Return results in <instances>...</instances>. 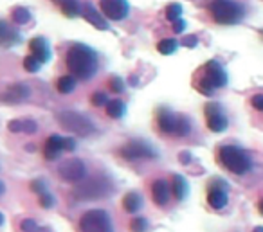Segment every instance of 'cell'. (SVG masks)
Instances as JSON below:
<instances>
[{
    "instance_id": "cell-1",
    "label": "cell",
    "mask_w": 263,
    "mask_h": 232,
    "mask_svg": "<svg viewBox=\"0 0 263 232\" xmlns=\"http://www.w3.org/2000/svg\"><path fill=\"white\" fill-rule=\"evenodd\" d=\"M67 69L74 74V77L89 81L97 72V54L96 51L85 43H74L69 47L65 56Z\"/></svg>"
},
{
    "instance_id": "cell-2",
    "label": "cell",
    "mask_w": 263,
    "mask_h": 232,
    "mask_svg": "<svg viewBox=\"0 0 263 232\" xmlns=\"http://www.w3.org/2000/svg\"><path fill=\"white\" fill-rule=\"evenodd\" d=\"M155 121L159 131H162L164 135H169V137H188L191 133V121L186 115L171 112L166 107L157 110Z\"/></svg>"
},
{
    "instance_id": "cell-3",
    "label": "cell",
    "mask_w": 263,
    "mask_h": 232,
    "mask_svg": "<svg viewBox=\"0 0 263 232\" xmlns=\"http://www.w3.org/2000/svg\"><path fill=\"white\" fill-rule=\"evenodd\" d=\"M227 85V72L225 69L218 63L216 60H209L202 69V74L195 81V87L200 94L207 95H215L216 89H224Z\"/></svg>"
},
{
    "instance_id": "cell-4",
    "label": "cell",
    "mask_w": 263,
    "mask_h": 232,
    "mask_svg": "<svg viewBox=\"0 0 263 232\" xmlns=\"http://www.w3.org/2000/svg\"><path fill=\"white\" fill-rule=\"evenodd\" d=\"M218 161L227 167L229 171L234 175H245L251 171L252 159L245 149L238 148V146H231V144H224L218 149Z\"/></svg>"
},
{
    "instance_id": "cell-5",
    "label": "cell",
    "mask_w": 263,
    "mask_h": 232,
    "mask_svg": "<svg viewBox=\"0 0 263 232\" xmlns=\"http://www.w3.org/2000/svg\"><path fill=\"white\" fill-rule=\"evenodd\" d=\"M213 20L220 25H236L245 17V7L234 0H215L209 6Z\"/></svg>"
},
{
    "instance_id": "cell-6",
    "label": "cell",
    "mask_w": 263,
    "mask_h": 232,
    "mask_svg": "<svg viewBox=\"0 0 263 232\" xmlns=\"http://www.w3.org/2000/svg\"><path fill=\"white\" fill-rule=\"evenodd\" d=\"M112 191H114V182L105 175H97L85 180L78 189H74V196L78 200H99L110 196Z\"/></svg>"
},
{
    "instance_id": "cell-7",
    "label": "cell",
    "mask_w": 263,
    "mask_h": 232,
    "mask_svg": "<svg viewBox=\"0 0 263 232\" xmlns=\"http://www.w3.org/2000/svg\"><path fill=\"white\" fill-rule=\"evenodd\" d=\"M56 121L60 123V126L65 131H71L78 137H90L96 133V126L94 123L85 117L78 112H71V110H65V112H60L56 115Z\"/></svg>"
},
{
    "instance_id": "cell-8",
    "label": "cell",
    "mask_w": 263,
    "mask_h": 232,
    "mask_svg": "<svg viewBox=\"0 0 263 232\" xmlns=\"http://www.w3.org/2000/svg\"><path fill=\"white\" fill-rule=\"evenodd\" d=\"M81 232H114L112 220L107 211L103 209H90L79 220Z\"/></svg>"
},
{
    "instance_id": "cell-9",
    "label": "cell",
    "mask_w": 263,
    "mask_h": 232,
    "mask_svg": "<svg viewBox=\"0 0 263 232\" xmlns=\"http://www.w3.org/2000/svg\"><path fill=\"white\" fill-rule=\"evenodd\" d=\"M119 155L125 159V161H139V159H146V161H151V159H157L159 153L157 149L148 144L146 141H141V139H133L130 143H126L123 148L119 149Z\"/></svg>"
},
{
    "instance_id": "cell-10",
    "label": "cell",
    "mask_w": 263,
    "mask_h": 232,
    "mask_svg": "<svg viewBox=\"0 0 263 232\" xmlns=\"http://www.w3.org/2000/svg\"><path fill=\"white\" fill-rule=\"evenodd\" d=\"M58 173H60V177L65 182L76 184V182L85 180V177H87V166L79 159H69V161L61 162L60 167H58Z\"/></svg>"
},
{
    "instance_id": "cell-11",
    "label": "cell",
    "mask_w": 263,
    "mask_h": 232,
    "mask_svg": "<svg viewBox=\"0 0 263 232\" xmlns=\"http://www.w3.org/2000/svg\"><path fill=\"white\" fill-rule=\"evenodd\" d=\"M204 112H206V117H207V128H209L211 131L222 133V131L227 130L229 121L227 117H225V113L222 112L218 103H207L206 108H204Z\"/></svg>"
},
{
    "instance_id": "cell-12",
    "label": "cell",
    "mask_w": 263,
    "mask_h": 232,
    "mask_svg": "<svg viewBox=\"0 0 263 232\" xmlns=\"http://www.w3.org/2000/svg\"><path fill=\"white\" fill-rule=\"evenodd\" d=\"M103 17L108 20H125L130 13L128 0H99Z\"/></svg>"
},
{
    "instance_id": "cell-13",
    "label": "cell",
    "mask_w": 263,
    "mask_h": 232,
    "mask_svg": "<svg viewBox=\"0 0 263 232\" xmlns=\"http://www.w3.org/2000/svg\"><path fill=\"white\" fill-rule=\"evenodd\" d=\"M31 97V89L29 85L25 83H17L7 87L2 94H0V101L6 103V105H18V103H24Z\"/></svg>"
},
{
    "instance_id": "cell-14",
    "label": "cell",
    "mask_w": 263,
    "mask_h": 232,
    "mask_svg": "<svg viewBox=\"0 0 263 232\" xmlns=\"http://www.w3.org/2000/svg\"><path fill=\"white\" fill-rule=\"evenodd\" d=\"M29 49H31V56H35L36 60L40 61L42 65L51 61L53 53H51V47H49V43H47L45 38H42V36L33 38V40L29 42Z\"/></svg>"
},
{
    "instance_id": "cell-15",
    "label": "cell",
    "mask_w": 263,
    "mask_h": 232,
    "mask_svg": "<svg viewBox=\"0 0 263 232\" xmlns=\"http://www.w3.org/2000/svg\"><path fill=\"white\" fill-rule=\"evenodd\" d=\"M61 153H63V137L51 135L45 141V146H43V157L47 161H58Z\"/></svg>"
},
{
    "instance_id": "cell-16",
    "label": "cell",
    "mask_w": 263,
    "mask_h": 232,
    "mask_svg": "<svg viewBox=\"0 0 263 232\" xmlns=\"http://www.w3.org/2000/svg\"><path fill=\"white\" fill-rule=\"evenodd\" d=\"M169 195H171V187L168 185L164 178H159L151 184V196H153V202L157 205H166L168 200H169Z\"/></svg>"
},
{
    "instance_id": "cell-17",
    "label": "cell",
    "mask_w": 263,
    "mask_h": 232,
    "mask_svg": "<svg viewBox=\"0 0 263 232\" xmlns=\"http://www.w3.org/2000/svg\"><path fill=\"white\" fill-rule=\"evenodd\" d=\"M22 40V36L18 31H15L6 20H0V43L4 47H13Z\"/></svg>"
},
{
    "instance_id": "cell-18",
    "label": "cell",
    "mask_w": 263,
    "mask_h": 232,
    "mask_svg": "<svg viewBox=\"0 0 263 232\" xmlns=\"http://www.w3.org/2000/svg\"><path fill=\"white\" fill-rule=\"evenodd\" d=\"M81 15H83V18L89 24H92L94 27H97V29L110 31V25H108V22L105 20V17H101V13H97L92 4H87V6L83 7V13H81Z\"/></svg>"
},
{
    "instance_id": "cell-19",
    "label": "cell",
    "mask_w": 263,
    "mask_h": 232,
    "mask_svg": "<svg viewBox=\"0 0 263 232\" xmlns=\"http://www.w3.org/2000/svg\"><path fill=\"white\" fill-rule=\"evenodd\" d=\"M207 203L211 207L220 211L229 203V196H227V191L225 189H209L207 191Z\"/></svg>"
},
{
    "instance_id": "cell-20",
    "label": "cell",
    "mask_w": 263,
    "mask_h": 232,
    "mask_svg": "<svg viewBox=\"0 0 263 232\" xmlns=\"http://www.w3.org/2000/svg\"><path fill=\"white\" fill-rule=\"evenodd\" d=\"M143 196L139 195L137 191H130V193H126L125 198H123V209H125L126 213H137L139 209L143 207Z\"/></svg>"
},
{
    "instance_id": "cell-21",
    "label": "cell",
    "mask_w": 263,
    "mask_h": 232,
    "mask_svg": "<svg viewBox=\"0 0 263 232\" xmlns=\"http://www.w3.org/2000/svg\"><path fill=\"white\" fill-rule=\"evenodd\" d=\"M171 193L175 195L177 200H186L188 193H189V184L182 175H173V182H171Z\"/></svg>"
},
{
    "instance_id": "cell-22",
    "label": "cell",
    "mask_w": 263,
    "mask_h": 232,
    "mask_svg": "<svg viewBox=\"0 0 263 232\" xmlns=\"http://www.w3.org/2000/svg\"><path fill=\"white\" fill-rule=\"evenodd\" d=\"M58 6H60L61 13L69 18L79 17L83 13V7H81V4H79L78 0H61Z\"/></svg>"
},
{
    "instance_id": "cell-23",
    "label": "cell",
    "mask_w": 263,
    "mask_h": 232,
    "mask_svg": "<svg viewBox=\"0 0 263 232\" xmlns=\"http://www.w3.org/2000/svg\"><path fill=\"white\" fill-rule=\"evenodd\" d=\"M105 110H107L108 117H112V119H121V117H125V113H126V105L123 101H119V99H114V101L107 103Z\"/></svg>"
},
{
    "instance_id": "cell-24",
    "label": "cell",
    "mask_w": 263,
    "mask_h": 232,
    "mask_svg": "<svg viewBox=\"0 0 263 232\" xmlns=\"http://www.w3.org/2000/svg\"><path fill=\"white\" fill-rule=\"evenodd\" d=\"M56 89H58V92L60 94H71V92H74V89H76V77L74 76H61L58 81H56Z\"/></svg>"
},
{
    "instance_id": "cell-25",
    "label": "cell",
    "mask_w": 263,
    "mask_h": 232,
    "mask_svg": "<svg viewBox=\"0 0 263 232\" xmlns=\"http://www.w3.org/2000/svg\"><path fill=\"white\" fill-rule=\"evenodd\" d=\"M11 18H13V22H15V24L24 25L31 20V13H29L27 7L17 6V7H13L11 9Z\"/></svg>"
},
{
    "instance_id": "cell-26",
    "label": "cell",
    "mask_w": 263,
    "mask_h": 232,
    "mask_svg": "<svg viewBox=\"0 0 263 232\" xmlns=\"http://www.w3.org/2000/svg\"><path fill=\"white\" fill-rule=\"evenodd\" d=\"M177 49H179V42L175 38H166V40H161V42L157 43V51L161 54H164V56L177 53Z\"/></svg>"
},
{
    "instance_id": "cell-27",
    "label": "cell",
    "mask_w": 263,
    "mask_h": 232,
    "mask_svg": "<svg viewBox=\"0 0 263 232\" xmlns=\"http://www.w3.org/2000/svg\"><path fill=\"white\" fill-rule=\"evenodd\" d=\"M182 17V6H180L179 2H173V4H169L166 7V18L169 22H175V20H179Z\"/></svg>"
},
{
    "instance_id": "cell-28",
    "label": "cell",
    "mask_w": 263,
    "mask_h": 232,
    "mask_svg": "<svg viewBox=\"0 0 263 232\" xmlns=\"http://www.w3.org/2000/svg\"><path fill=\"white\" fill-rule=\"evenodd\" d=\"M130 231L132 232H146L148 231V220L144 216H137L130 221Z\"/></svg>"
},
{
    "instance_id": "cell-29",
    "label": "cell",
    "mask_w": 263,
    "mask_h": 232,
    "mask_svg": "<svg viewBox=\"0 0 263 232\" xmlns=\"http://www.w3.org/2000/svg\"><path fill=\"white\" fill-rule=\"evenodd\" d=\"M108 89L112 90V92L121 94V92L125 90V81H123V77H119V76L110 77V79H108Z\"/></svg>"
},
{
    "instance_id": "cell-30",
    "label": "cell",
    "mask_w": 263,
    "mask_h": 232,
    "mask_svg": "<svg viewBox=\"0 0 263 232\" xmlns=\"http://www.w3.org/2000/svg\"><path fill=\"white\" fill-rule=\"evenodd\" d=\"M40 67H42V63L36 60L35 56H31V54L24 60V69L27 72H38L40 71Z\"/></svg>"
},
{
    "instance_id": "cell-31",
    "label": "cell",
    "mask_w": 263,
    "mask_h": 232,
    "mask_svg": "<svg viewBox=\"0 0 263 232\" xmlns=\"http://www.w3.org/2000/svg\"><path fill=\"white\" fill-rule=\"evenodd\" d=\"M54 203H56V200H54V196L49 193V191H45V193H42V195H40V205H42L43 209L54 207Z\"/></svg>"
},
{
    "instance_id": "cell-32",
    "label": "cell",
    "mask_w": 263,
    "mask_h": 232,
    "mask_svg": "<svg viewBox=\"0 0 263 232\" xmlns=\"http://www.w3.org/2000/svg\"><path fill=\"white\" fill-rule=\"evenodd\" d=\"M7 128L13 133H24V119H15L7 123Z\"/></svg>"
},
{
    "instance_id": "cell-33",
    "label": "cell",
    "mask_w": 263,
    "mask_h": 232,
    "mask_svg": "<svg viewBox=\"0 0 263 232\" xmlns=\"http://www.w3.org/2000/svg\"><path fill=\"white\" fill-rule=\"evenodd\" d=\"M90 101H92V105L94 107H107V94H103V92H96V94H92V97H90Z\"/></svg>"
},
{
    "instance_id": "cell-34",
    "label": "cell",
    "mask_w": 263,
    "mask_h": 232,
    "mask_svg": "<svg viewBox=\"0 0 263 232\" xmlns=\"http://www.w3.org/2000/svg\"><path fill=\"white\" fill-rule=\"evenodd\" d=\"M31 191H33V193H36V195H42V193H45V191H47V187H45V182H43V180H33V182H31Z\"/></svg>"
},
{
    "instance_id": "cell-35",
    "label": "cell",
    "mask_w": 263,
    "mask_h": 232,
    "mask_svg": "<svg viewBox=\"0 0 263 232\" xmlns=\"http://www.w3.org/2000/svg\"><path fill=\"white\" fill-rule=\"evenodd\" d=\"M20 229H22L24 232H38L40 227L36 225L35 220H24L22 223H20Z\"/></svg>"
},
{
    "instance_id": "cell-36",
    "label": "cell",
    "mask_w": 263,
    "mask_h": 232,
    "mask_svg": "<svg viewBox=\"0 0 263 232\" xmlns=\"http://www.w3.org/2000/svg\"><path fill=\"white\" fill-rule=\"evenodd\" d=\"M252 108H256L258 112H263V94H256L251 97Z\"/></svg>"
},
{
    "instance_id": "cell-37",
    "label": "cell",
    "mask_w": 263,
    "mask_h": 232,
    "mask_svg": "<svg viewBox=\"0 0 263 232\" xmlns=\"http://www.w3.org/2000/svg\"><path fill=\"white\" fill-rule=\"evenodd\" d=\"M182 45L188 49H195L198 45V38L195 35H189V36H186L184 40H182Z\"/></svg>"
},
{
    "instance_id": "cell-38",
    "label": "cell",
    "mask_w": 263,
    "mask_h": 232,
    "mask_svg": "<svg viewBox=\"0 0 263 232\" xmlns=\"http://www.w3.org/2000/svg\"><path fill=\"white\" fill-rule=\"evenodd\" d=\"M38 125L33 119H24V133H36Z\"/></svg>"
},
{
    "instance_id": "cell-39",
    "label": "cell",
    "mask_w": 263,
    "mask_h": 232,
    "mask_svg": "<svg viewBox=\"0 0 263 232\" xmlns=\"http://www.w3.org/2000/svg\"><path fill=\"white\" fill-rule=\"evenodd\" d=\"M74 149H76L74 137H63V151H74Z\"/></svg>"
},
{
    "instance_id": "cell-40",
    "label": "cell",
    "mask_w": 263,
    "mask_h": 232,
    "mask_svg": "<svg viewBox=\"0 0 263 232\" xmlns=\"http://www.w3.org/2000/svg\"><path fill=\"white\" fill-rule=\"evenodd\" d=\"M186 31V22L182 20V18H179V20H175L173 22V33L175 35H180V33H184Z\"/></svg>"
},
{
    "instance_id": "cell-41",
    "label": "cell",
    "mask_w": 263,
    "mask_h": 232,
    "mask_svg": "<svg viewBox=\"0 0 263 232\" xmlns=\"http://www.w3.org/2000/svg\"><path fill=\"white\" fill-rule=\"evenodd\" d=\"M179 161H180V164L188 166V164L191 162V153H189V151H180V153H179Z\"/></svg>"
},
{
    "instance_id": "cell-42",
    "label": "cell",
    "mask_w": 263,
    "mask_h": 232,
    "mask_svg": "<svg viewBox=\"0 0 263 232\" xmlns=\"http://www.w3.org/2000/svg\"><path fill=\"white\" fill-rule=\"evenodd\" d=\"M25 149H27V151H35V144H27V146H25Z\"/></svg>"
},
{
    "instance_id": "cell-43",
    "label": "cell",
    "mask_w": 263,
    "mask_h": 232,
    "mask_svg": "<svg viewBox=\"0 0 263 232\" xmlns=\"http://www.w3.org/2000/svg\"><path fill=\"white\" fill-rule=\"evenodd\" d=\"M258 211H260V213L263 214V200H262L260 203H258Z\"/></svg>"
},
{
    "instance_id": "cell-44",
    "label": "cell",
    "mask_w": 263,
    "mask_h": 232,
    "mask_svg": "<svg viewBox=\"0 0 263 232\" xmlns=\"http://www.w3.org/2000/svg\"><path fill=\"white\" fill-rule=\"evenodd\" d=\"M254 232H263V227H256V229H254Z\"/></svg>"
},
{
    "instance_id": "cell-45",
    "label": "cell",
    "mask_w": 263,
    "mask_h": 232,
    "mask_svg": "<svg viewBox=\"0 0 263 232\" xmlns=\"http://www.w3.org/2000/svg\"><path fill=\"white\" fill-rule=\"evenodd\" d=\"M2 193H4V184L0 182V195H2Z\"/></svg>"
},
{
    "instance_id": "cell-46",
    "label": "cell",
    "mask_w": 263,
    "mask_h": 232,
    "mask_svg": "<svg viewBox=\"0 0 263 232\" xmlns=\"http://www.w3.org/2000/svg\"><path fill=\"white\" fill-rule=\"evenodd\" d=\"M2 223H4V214L0 213V225H2Z\"/></svg>"
},
{
    "instance_id": "cell-47",
    "label": "cell",
    "mask_w": 263,
    "mask_h": 232,
    "mask_svg": "<svg viewBox=\"0 0 263 232\" xmlns=\"http://www.w3.org/2000/svg\"><path fill=\"white\" fill-rule=\"evenodd\" d=\"M38 232H49V229H38Z\"/></svg>"
},
{
    "instance_id": "cell-48",
    "label": "cell",
    "mask_w": 263,
    "mask_h": 232,
    "mask_svg": "<svg viewBox=\"0 0 263 232\" xmlns=\"http://www.w3.org/2000/svg\"><path fill=\"white\" fill-rule=\"evenodd\" d=\"M53 2H54V4H60L61 0H53Z\"/></svg>"
}]
</instances>
